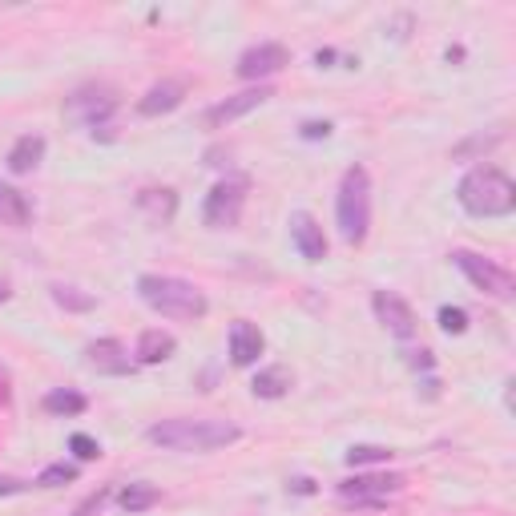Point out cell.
Listing matches in <instances>:
<instances>
[{"instance_id":"6da1fadb","label":"cell","mask_w":516,"mask_h":516,"mask_svg":"<svg viewBox=\"0 0 516 516\" xmlns=\"http://www.w3.org/2000/svg\"><path fill=\"white\" fill-rule=\"evenodd\" d=\"M456 198L460 206L472 214V218H509L516 210V186L504 170L496 166H476L460 178L456 186Z\"/></svg>"},{"instance_id":"7a4b0ae2","label":"cell","mask_w":516,"mask_h":516,"mask_svg":"<svg viewBox=\"0 0 516 516\" xmlns=\"http://www.w3.org/2000/svg\"><path fill=\"white\" fill-rule=\"evenodd\" d=\"M238 436H243L238 424H226V419H161L145 432V440L170 452H214L235 444Z\"/></svg>"},{"instance_id":"3957f363","label":"cell","mask_w":516,"mask_h":516,"mask_svg":"<svg viewBox=\"0 0 516 516\" xmlns=\"http://www.w3.org/2000/svg\"><path fill=\"white\" fill-rule=\"evenodd\" d=\"M137 295H142V303L150 307V311L166 315V319L198 323L210 311L202 290L186 279H174V274H142V279H137Z\"/></svg>"},{"instance_id":"277c9868","label":"cell","mask_w":516,"mask_h":516,"mask_svg":"<svg viewBox=\"0 0 516 516\" xmlns=\"http://www.w3.org/2000/svg\"><path fill=\"white\" fill-rule=\"evenodd\" d=\"M335 218H339V235L347 246H364L367 230H372V178L364 166H351L335 194Z\"/></svg>"},{"instance_id":"5b68a950","label":"cell","mask_w":516,"mask_h":516,"mask_svg":"<svg viewBox=\"0 0 516 516\" xmlns=\"http://www.w3.org/2000/svg\"><path fill=\"white\" fill-rule=\"evenodd\" d=\"M408 480L395 476V472H367V476H351L339 484V501L347 509H383L392 496L403 493Z\"/></svg>"},{"instance_id":"8992f818","label":"cell","mask_w":516,"mask_h":516,"mask_svg":"<svg viewBox=\"0 0 516 516\" xmlns=\"http://www.w3.org/2000/svg\"><path fill=\"white\" fill-rule=\"evenodd\" d=\"M452 263L460 266L464 279H468L476 290H484V295H493V299H512L516 279H512V271H504L501 263H493V258H484L476 251H456Z\"/></svg>"},{"instance_id":"52a82bcc","label":"cell","mask_w":516,"mask_h":516,"mask_svg":"<svg viewBox=\"0 0 516 516\" xmlns=\"http://www.w3.org/2000/svg\"><path fill=\"white\" fill-rule=\"evenodd\" d=\"M243 206H246V178H226V182H218L206 194L202 222L210 230H230L243 218Z\"/></svg>"},{"instance_id":"ba28073f","label":"cell","mask_w":516,"mask_h":516,"mask_svg":"<svg viewBox=\"0 0 516 516\" xmlns=\"http://www.w3.org/2000/svg\"><path fill=\"white\" fill-rule=\"evenodd\" d=\"M114 109H117L114 89H81V93H73V97L65 101V117L73 125H85V129L109 122V117H114Z\"/></svg>"},{"instance_id":"9c48e42d","label":"cell","mask_w":516,"mask_h":516,"mask_svg":"<svg viewBox=\"0 0 516 516\" xmlns=\"http://www.w3.org/2000/svg\"><path fill=\"white\" fill-rule=\"evenodd\" d=\"M290 65V49L279 45V41H263V45H251L243 57H238V77L246 81H263V77H274Z\"/></svg>"},{"instance_id":"30bf717a","label":"cell","mask_w":516,"mask_h":516,"mask_svg":"<svg viewBox=\"0 0 516 516\" xmlns=\"http://www.w3.org/2000/svg\"><path fill=\"white\" fill-rule=\"evenodd\" d=\"M266 97H271V89H266V85H258V89H246V93H235V97H226V101H218V106L206 109V125H210V129H222V125L238 122V117L254 114L258 106H266Z\"/></svg>"},{"instance_id":"8fae6325","label":"cell","mask_w":516,"mask_h":516,"mask_svg":"<svg viewBox=\"0 0 516 516\" xmlns=\"http://www.w3.org/2000/svg\"><path fill=\"white\" fill-rule=\"evenodd\" d=\"M372 307H375V319H380L395 339H411V335H416V315H411V307L403 303L400 295H392V290H375Z\"/></svg>"},{"instance_id":"7c38bea8","label":"cell","mask_w":516,"mask_h":516,"mask_svg":"<svg viewBox=\"0 0 516 516\" xmlns=\"http://www.w3.org/2000/svg\"><path fill=\"white\" fill-rule=\"evenodd\" d=\"M85 364H89L97 375H129L134 372V359H129V351L117 339L89 343V347H85Z\"/></svg>"},{"instance_id":"4fadbf2b","label":"cell","mask_w":516,"mask_h":516,"mask_svg":"<svg viewBox=\"0 0 516 516\" xmlns=\"http://www.w3.org/2000/svg\"><path fill=\"white\" fill-rule=\"evenodd\" d=\"M290 238H295L299 254H303L307 263H323V258H327V235H323V226L307 210L290 214Z\"/></svg>"},{"instance_id":"5bb4252c","label":"cell","mask_w":516,"mask_h":516,"mask_svg":"<svg viewBox=\"0 0 516 516\" xmlns=\"http://www.w3.org/2000/svg\"><path fill=\"white\" fill-rule=\"evenodd\" d=\"M263 351H266V339H263V331H258L251 319H235V323H230V359H235V367L258 364Z\"/></svg>"},{"instance_id":"9a60e30c","label":"cell","mask_w":516,"mask_h":516,"mask_svg":"<svg viewBox=\"0 0 516 516\" xmlns=\"http://www.w3.org/2000/svg\"><path fill=\"white\" fill-rule=\"evenodd\" d=\"M186 97V81H158L150 85L142 101H137V114L142 117H161V114H174Z\"/></svg>"},{"instance_id":"2e32d148","label":"cell","mask_w":516,"mask_h":516,"mask_svg":"<svg viewBox=\"0 0 516 516\" xmlns=\"http://www.w3.org/2000/svg\"><path fill=\"white\" fill-rule=\"evenodd\" d=\"M41 158H45V137L24 134V137H16V145L8 150V170H13V174H32V170L41 166Z\"/></svg>"},{"instance_id":"e0dca14e","label":"cell","mask_w":516,"mask_h":516,"mask_svg":"<svg viewBox=\"0 0 516 516\" xmlns=\"http://www.w3.org/2000/svg\"><path fill=\"white\" fill-rule=\"evenodd\" d=\"M174 351H178L174 335L153 327V331H142V339H137V364H166Z\"/></svg>"},{"instance_id":"ac0fdd59","label":"cell","mask_w":516,"mask_h":516,"mask_svg":"<svg viewBox=\"0 0 516 516\" xmlns=\"http://www.w3.org/2000/svg\"><path fill=\"white\" fill-rule=\"evenodd\" d=\"M32 222V206L16 186L0 182V226H29Z\"/></svg>"},{"instance_id":"d6986e66","label":"cell","mask_w":516,"mask_h":516,"mask_svg":"<svg viewBox=\"0 0 516 516\" xmlns=\"http://www.w3.org/2000/svg\"><path fill=\"white\" fill-rule=\"evenodd\" d=\"M251 392L258 400H282V395L290 392V372L287 367H263V372L254 375Z\"/></svg>"},{"instance_id":"ffe728a7","label":"cell","mask_w":516,"mask_h":516,"mask_svg":"<svg viewBox=\"0 0 516 516\" xmlns=\"http://www.w3.org/2000/svg\"><path fill=\"white\" fill-rule=\"evenodd\" d=\"M117 501H122L125 512H145V509H153V504L161 501V488H158V484H145V480H137V484H125L122 493H117Z\"/></svg>"},{"instance_id":"44dd1931","label":"cell","mask_w":516,"mask_h":516,"mask_svg":"<svg viewBox=\"0 0 516 516\" xmlns=\"http://www.w3.org/2000/svg\"><path fill=\"white\" fill-rule=\"evenodd\" d=\"M137 206H142L153 222H170L178 210V198H174V190H142L137 194Z\"/></svg>"},{"instance_id":"7402d4cb","label":"cell","mask_w":516,"mask_h":516,"mask_svg":"<svg viewBox=\"0 0 516 516\" xmlns=\"http://www.w3.org/2000/svg\"><path fill=\"white\" fill-rule=\"evenodd\" d=\"M85 408H89V400H85L81 392H69V387H57V392L45 395V411H49V416H81Z\"/></svg>"},{"instance_id":"603a6c76","label":"cell","mask_w":516,"mask_h":516,"mask_svg":"<svg viewBox=\"0 0 516 516\" xmlns=\"http://www.w3.org/2000/svg\"><path fill=\"white\" fill-rule=\"evenodd\" d=\"M49 290H53V303L65 307V311H93V307H97L93 295H85V290H77V287H65V282H53Z\"/></svg>"},{"instance_id":"cb8c5ba5","label":"cell","mask_w":516,"mask_h":516,"mask_svg":"<svg viewBox=\"0 0 516 516\" xmlns=\"http://www.w3.org/2000/svg\"><path fill=\"white\" fill-rule=\"evenodd\" d=\"M392 448H380V444H355V448H347V468H364V464H387L392 460Z\"/></svg>"},{"instance_id":"d4e9b609","label":"cell","mask_w":516,"mask_h":516,"mask_svg":"<svg viewBox=\"0 0 516 516\" xmlns=\"http://www.w3.org/2000/svg\"><path fill=\"white\" fill-rule=\"evenodd\" d=\"M77 480V464H49L45 472L37 476L41 488H61V484H73Z\"/></svg>"},{"instance_id":"484cf974","label":"cell","mask_w":516,"mask_h":516,"mask_svg":"<svg viewBox=\"0 0 516 516\" xmlns=\"http://www.w3.org/2000/svg\"><path fill=\"white\" fill-rule=\"evenodd\" d=\"M440 331L464 335V331H468V315H464L460 307H440Z\"/></svg>"},{"instance_id":"4316f807","label":"cell","mask_w":516,"mask_h":516,"mask_svg":"<svg viewBox=\"0 0 516 516\" xmlns=\"http://www.w3.org/2000/svg\"><path fill=\"white\" fill-rule=\"evenodd\" d=\"M69 448L77 452V460H97V456H101V444L93 440V436H81V432L69 440Z\"/></svg>"},{"instance_id":"83f0119b","label":"cell","mask_w":516,"mask_h":516,"mask_svg":"<svg viewBox=\"0 0 516 516\" xmlns=\"http://www.w3.org/2000/svg\"><path fill=\"white\" fill-rule=\"evenodd\" d=\"M109 496H114V488H109V484H106V488H97V493H93L85 504H77V512H73V516H93V512H101V509H106Z\"/></svg>"},{"instance_id":"f1b7e54d","label":"cell","mask_w":516,"mask_h":516,"mask_svg":"<svg viewBox=\"0 0 516 516\" xmlns=\"http://www.w3.org/2000/svg\"><path fill=\"white\" fill-rule=\"evenodd\" d=\"M327 134H331V125H327V122H307V125H303V137H307V142H319V137H327Z\"/></svg>"},{"instance_id":"f546056e","label":"cell","mask_w":516,"mask_h":516,"mask_svg":"<svg viewBox=\"0 0 516 516\" xmlns=\"http://www.w3.org/2000/svg\"><path fill=\"white\" fill-rule=\"evenodd\" d=\"M408 364H411V367H419V372H432V351H411Z\"/></svg>"},{"instance_id":"4dcf8cb0","label":"cell","mask_w":516,"mask_h":516,"mask_svg":"<svg viewBox=\"0 0 516 516\" xmlns=\"http://www.w3.org/2000/svg\"><path fill=\"white\" fill-rule=\"evenodd\" d=\"M24 480H0V496H13V493H24Z\"/></svg>"},{"instance_id":"1f68e13d","label":"cell","mask_w":516,"mask_h":516,"mask_svg":"<svg viewBox=\"0 0 516 516\" xmlns=\"http://www.w3.org/2000/svg\"><path fill=\"white\" fill-rule=\"evenodd\" d=\"M8 400V380H5V372H0V403Z\"/></svg>"},{"instance_id":"d6a6232c","label":"cell","mask_w":516,"mask_h":516,"mask_svg":"<svg viewBox=\"0 0 516 516\" xmlns=\"http://www.w3.org/2000/svg\"><path fill=\"white\" fill-rule=\"evenodd\" d=\"M5 299H8V287H5V282H0V303H5Z\"/></svg>"}]
</instances>
